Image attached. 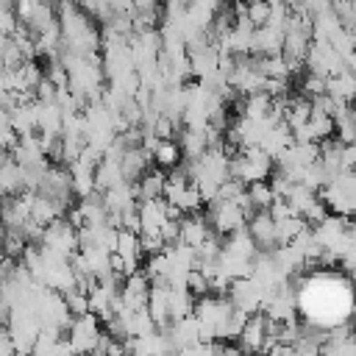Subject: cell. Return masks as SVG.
I'll return each instance as SVG.
<instances>
[{
    "label": "cell",
    "mask_w": 356,
    "mask_h": 356,
    "mask_svg": "<svg viewBox=\"0 0 356 356\" xmlns=\"http://www.w3.org/2000/svg\"><path fill=\"white\" fill-rule=\"evenodd\" d=\"M64 334H67L64 342H67V348H70L75 356H89V353L95 350L100 334H103V323H100V317H95L92 312H86V314L72 317Z\"/></svg>",
    "instance_id": "obj_1"
},
{
    "label": "cell",
    "mask_w": 356,
    "mask_h": 356,
    "mask_svg": "<svg viewBox=\"0 0 356 356\" xmlns=\"http://www.w3.org/2000/svg\"><path fill=\"white\" fill-rule=\"evenodd\" d=\"M267 328H270V317L264 312L248 314V320L236 334V350L242 356H259L267 345Z\"/></svg>",
    "instance_id": "obj_2"
},
{
    "label": "cell",
    "mask_w": 356,
    "mask_h": 356,
    "mask_svg": "<svg viewBox=\"0 0 356 356\" xmlns=\"http://www.w3.org/2000/svg\"><path fill=\"white\" fill-rule=\"evenodd\" d=\"M206 222H211V231L220 236H228L239 228H245L248 217L242 214L239 206H234L231 200H211L209 203V214H206Z\"/></svg>",
    "instance_id": "obj_3"
},
{
    "label": "cell",
    "mask_w": 356,
    "mask_h": 356,
    "mask_svg": "<svg viewBox=\"0 0 356 356\" xmlns=\"http://www.w3.org/2000/svg\"><path fill=\"white\" fill-rule=\"evenodd\" d=\"M150 164H153V159H150V153L145 147H131L120 159V172H122L125 181H136L142 172L150 170Z\"/></svg>",
    "instance_id": "obj_4"
},
{
    "label": "cell",
    "mask_w": 356,
    "mask_h": 356,
    "mask_svg": "<svg viewBox=\"0 0 356 356\" xmlns=\"http://www.w3.org/2000/svg\"><path fill=\"white\" fill-rule=\"evenodd\" d=\"M164 175H167V172L159 170V167L142 172V175L136 178V184H134L136 200L142 203V200H156V197H161V195H164Z\"/></svg>",
    "instance_id": "obj_5"
},
{
    "label": "cell",
    "mask_w": 356,
    "mask_h": 356,
    "mask_svg": "<svg viewBox=\"0 0 356 356\" xmlns=\"http://www.w3.org/2000/svg\"><path fill=\"white\" fill-rule=\"evenodd\" d=\"M150 159H153V164H156L159 170H172V167L181 164L184 156H181V150H178V142H172V139H159V145L153 147Z\"/></svg>",
    "instance_id": "obj_6"
},
{
    "label": "cell",
    "mask_w": 356,
    "mask_h": 356,
    "mask_svg": "<svg viewBox=\"0 0 356 356\" xmlns=\"http://www.w3.org/2000/svg\"><path fill=\"white\" fill-rule=\"evenodd\" d=\"M22 192V167L14 161H6L0 167V197H11Z\"/></svg>",
    "instance_id": "obj_7"
},
{
    "label": "cell",
    "mask_w": 356,
    "mask_h": 356,
    "mask_svg": "<svg viewBox=\"0 0 356 356\" xmlns=\"http://www.w3.org/2000/svg\"><path fill=\"white\" fill-rule=\"evenodd\" d=\"M167 309H170V323L181 320V317H189L192 309H195V295H189L186 289H170Z\"/></svg>",
    "instance_id": "obj_8"
},
{
    "label": "cell",
    "mask_w": 356,
    "mask_h": 356,
    "mask_svg": "<svg viewBox=\"0 0 356 356\" xmlns=\"http://www.w3.org/2000/svg\"><path fill=\"white\" fill-rule=\"evenodd\" d=\"M306 228H309V225H306L303 217H298V214H295V217H286V220H278V222H275V242H278V245H289V242H292L298 234H303Z\"/></svg>",
    "instance_id": "obj_9"
},
{
    "label": "cell",
    "mask_w": 356,
    "mask_h": 356,
    "mask_svg": "<svg viewBox=\"0 0 356 356\" xmlns=\"http://www.w3.org/2000/svg\"><path fill=\"white\" fill-rule=\"evenodd\" d=\"M58 295H61V300H64L70 317H78V314H86V312H89V295H86L81 286H70V289H64V292H58Z\"/></svg>",
    "instance_id": "obj_10"
},
{
    "label": "cell",
    "mask_w": 356,
    "mask_h": 356,
    "mask_svg": "<svg viewBox=\"0 0 356 356\" xmlns=\"http://www.w3.org/2000/svg\"><path fill=\"white\" fill-rule=\"evenodd\" d=\"M248 197H250V203H253V209L256 211H267L270 209V203L275 200V195H273V189H270V184L267 181H256V184H248Z\"/></svg>",
    "instance_id": "obj_11"
},
{
    "label": "cell",
    "mask_w": 356,
    "mask_h": 356,
    "mask_svg": "<svg viewBox=\"0 0 356 356\" xmlns=\"http://www.w3.org/2000/svg\"><path fill=\"white\" fill-rule=\"evenodd\" d=\"M245 19H248L253 28L267 25V19H270V0H253V3H245Z\"/></svg>",
    "instance_id": "obj_12"
},
{
    "label": "cell",
    "mask_w": 356,
    "mask_h": 356,
    "mask_svg": "<svg viewBox=\"0 0 356 356\" xmlns=\"http://www.w3.org/2000/svg\"><path fill=\"white\" fill-rule=\"evenodd\" d=\"M320 95H325V78H320V75H306V81H303V86H300V97H306V100H314V97H320Z\"/></svg>",
    "instance_id": "obj_13"
},
{
    "label": "cell",
    "mask_w": 356,
    "mask_h": 356,
    "mask_svg": "<svg viewBox=\"0 0 356 356\" xmlns=\"http://www.w3.org/2000/svg\"><path fill=\"white\" fill-rule=\"evenodd\" d=\"M131 14H159V0H131Z\"/></svg>",
    "instance_id": "obj_14"
},
{
    "label": "cell",
    "mask_w": 356,
    "mask_h": 356,
    "mask_svg": "<svg viewBox=\"0 0 356 356\" xmlns=\"http://www.w3.org/2000/svg\"><path fill=\"white\" fill-rule=\"evenodd\" d=\"M6 161H11V156H8V150H0V167H3Z\"/></svg>",
    "instance_id": "obj_15"
},
{
    "label": "cell",
    "mask_w": 356,
    "mask_h": 356,
    "mask_svg": "<svg viewBox=\"0 0 356 356\" xmlns=\"http://www.w3.org/2000/svg\"><path fill=\"white\" fill-rule=\"evenodd\" d=\"M6 234H8V231H6V225L0 222V245H3V239H6Z\"/></svg>",
    "instance_id": "obj_16"
}]
</instances>
